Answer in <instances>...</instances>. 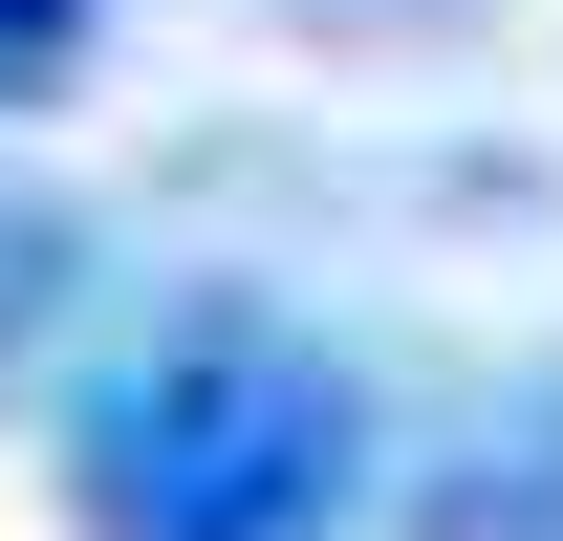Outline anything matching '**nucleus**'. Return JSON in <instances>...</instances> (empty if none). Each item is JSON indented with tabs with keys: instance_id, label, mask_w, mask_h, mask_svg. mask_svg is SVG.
Instances as JSON below:
<instances>
[{
	"instance_id": "obj_3",
	"label": "nucleus",
	"mask_w": 563,
	"mask_h": 541,
	"mask_svg": "<svg viewBox=\"0 0 563 541\" xmlns=\"http://www.w3.org/2000/svg\"><path fill=\"white\" fill-rule=\"evenodd\" d=\"M282 22H325V44H412V22H455V0H282Z\"/></svg>"
},
{
	"instance_id": "obj_2",
	"label": "nucleus",
	"mask_w": 563,
	"mask_h": 541,
	"mask_svg": "<svg viewBox=\"0 0 563 541\" xmlns=\"http://www.w3.org/2000/svg\"><path fill=\"white\" fill-rule=\"evenodd\" d=\"M87 22H109V0H0V109H44V87L87 66Z\"/></svg>"
},
{
	"instance_id": "obj_1",
	"label": "nucleus",
	"mask_w": 563,
	"mask_h": 541,
	"mask_svg": "<svg viewBox=\"0 0 563 541\" xmlns=\"http://www.w3.org/2000/svg\"><path fill=\"white\" fill-rule=\"evenodd\" d=\"M368 390L303 325H152L66 390V520L87 541H347Z\"/></svg>"
}]
</instances>
